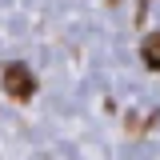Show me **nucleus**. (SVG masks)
Returning <instances> with one entry per match:
<instances>
[{
    "mask_svg": "<svg viewBox=\"0 0 160 160\" xmlns=\"http://www.w3.org/2000/svg\"><path fill=\"white\" fill-rule=\"evenodd\" d=\"M4 92L16 96V100H28V96H32V76H28V68L8 64V68H4Z\"/></svg>",
    "mask_w": 160,
    "mask_h": 160,
    "instance_id": "nucleus-1",
    "label": "nucleus"
},
{
    "mask_svg": "<svg viewBox=\"0 0 160 160\" xmlns=\"http://www.w3.org/2000/svg\"><path fill=\"white\" fill-rule=\"evenodd\" d=\"M140 56H144V64H148V68H160V32H148V36H144Z\"/></svg>",
    "mask_w": 160,
    "mask_h": 160,
    "instance_id": "nucleus-2",
    "label": "nucleus"
}]
</instances>
